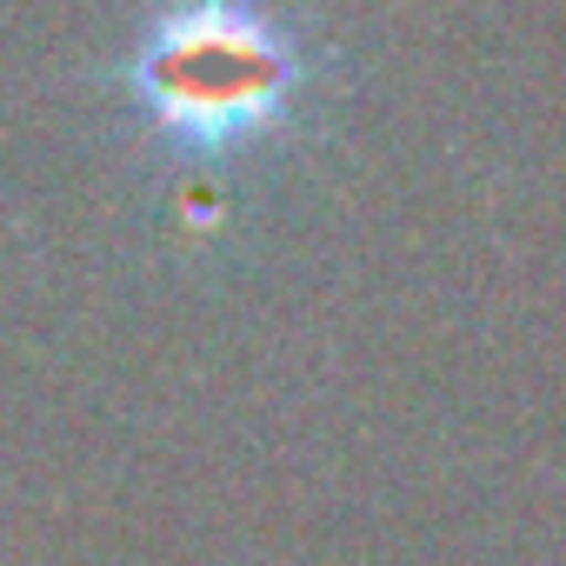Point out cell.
<instances>
[{
  "mask_svg": "<svg viewBox=\"0 0 566 566\" xmlns=\"http://www.w3.org/2000/svg\"><path fill=\"white\" fill-rule=\"evenodd\" d=\"M120 87L167 154L233 160L294 120L314 54L266 0H160L134 28Z\"/></svg>",
  "mask_w": 566,
  "mask_h": 566,
  "instance_id": "obj_1",
  "label": "cell"
}]
</instances>
